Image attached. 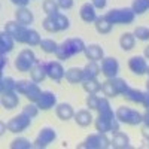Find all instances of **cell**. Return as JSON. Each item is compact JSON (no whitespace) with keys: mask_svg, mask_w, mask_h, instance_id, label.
<instances>
[{"mask_svg":"<svg viewBox=\"0 0 149 149\" xmlns=\"http://www.w3.org/2000/svg\"><path fill=\"white\" fill-rule=\"evenodd\" d=\"M85 43L82 39L79 37H70V39L64 40L63 43L58 45V49H57V58L58 60H69L70 57L76 55V54H81L85 51Z\"/></svg>","mask_w":149,"mask_h":149,"instance_id":"1","label":"cell"},{"mask_svg":"<svg viewBox=\"0 0 149 149\" xmlns=\"http://www.w3.org/2000/svg\"><path fill=\"white\" fill-rule=\"evenodd\" d=\"M104 17L110 24H131L136 18V14L131 8H121V9H110Z\"/></svg>","mask_w":149,"mask_h":149,"instance_id":"2","label":"cell"},{"mask_svg":"<svg viewBox=\"0 0 149 149\" xmlns=\"http://www.w3.org/2000/svg\"><path fill=\"white\" fill-rule=\"evenodd\" d=\"M116 119L122 124H128V125H139V124H143V113L140 112L130 109L127 106H121L116 109L115 112Z\"/></svg>","mask_w":149,"mask_h":149,"instance_id":"3","label":"cell"},{"mask_svg":"<svg viewBox=\"0 0 149 149\" xmlns=\"http://www.w3.org/2000/svg\"><path fill=\"white\" fill-rule=\"evenodd\" d=\"M78 148H85V149H106L110 148V139L107 137V133H94L90 134L84 142L78 145Z\"/></svg>","mask_w":149,"mask_h":149,"instance_id":"4","label":"cell"},{"mask_svg":"<svg viewBox=\"0 0 149 149\" xmlns=\"http://www.w3.org/2000/svg\"><path fill=\"white\" fill-rule=\"evenodd\" d=\"M37 61L39 60L36 58L34 52L27 48V49H22L18 54V57L15 58V67L18 69V72H30Z\"/></svg>","mask_w":149,"mask_h":149,"instance_id":"5","label":"cell"},{"mask_svg":"<svg viewBox=\"0 0 149 149\" xmlns=\"http://www.w3.org/2000/svg\"><path fill=\"white\" fill-rule=\"evenodd\" d=\"M31 124V118L27 116L26 113H21L18 116H14L6 125H8V131L10 133H22L26 131Z\"/></svg>","mask_w":149,"mask_h":149,"instance_id":"6","label":"cell"},{"mask_svg":"<svg viewBox=\"0 0 149 149\" xmlns=\"http://www.w3.org/2000/svg\"><path fill=\"white\" fill-rule=\"evenodd\" d=\"M55 137H57L55 130L51 128V127H45V128L40 130L39 134H37V137L33 142V145H34V148H46L49 143H52L55 140Z\"/></svg>","mask_w":149,"mask_h":149,"instance_id":"7","label":"cell"},{"mask_svg":"<svg viewBox=\"0 0 149 149\" xmlns=\"http://www.w3.org/2000/svg\"><path fill=\"white\" fill-rule=\"evenodd\" d=\"M45 67H46L48 78H51L55 82H60L66 76V70L61 66L60 61H45Z\"/></svg>","mask_w":149,"mask_h":149,"instance_id":"8","label":"cell"},{"mask_svg":"<svg viewBox=\"0 0 149 149\" xmlns=\"http://www.w3.org/2000/svg\"><path fill=\"white\" fill-rule=\"evenodd\" d=\"M102 73L104 74L106 78H115L118 76L119 72V63L116 61V58L113 57H106L102 60Z\"/></svg>","mask_w":149,"mask_h":149,"instance_id":"9","label":"cell"},{"mask_svg":"<svg viewBox=\"0 0 149 149\" xmlns=\"http://www.w3.org/2000/svg\"><path fill=\"white\" fill-rule=\"evenodd\" d=\"M116 119V115H98L95 118V130L98 133H110L112 131V124Z\"/></svg>","mask_w":149,"mask_h":149,"instance_id":"10","label":"cell"},{"mask_svg":"<svg viewBox=\"0 0 149 149\" xmlns=\"http://www.w3.org/2000/svg\"><path fill=\"white\" fill-rule=\"evenodd\" d=\"M36 104L42 110H49L51 107H54L57 104V95L51 91H42V94L39 97V100L36 102Z\"/></svg>","mask_w":149,"mask_h":149,"instance_id":"11","label":"cell"},{"mask_svg":"<svg viewBox=\"0 0 149 149\" xmlns=\"http://www.w3.org/2000/svg\"><path fill=\"white\" fill-rule=\"evenodd\" d=\"M128 67L133 73L136 74H145L148 70V64H146V58L140 57V55H134L128 60Z\"/></svg>","mask_w":149,"mask_h":149,"instance_id":"12","label":"cell"},{"mask_svg":"<svg viewBox=\"0 0 149 149\" xmlns=\"http://www.w3.org/2000/svg\"><path fill=\"white\" fill-rule=\"evenodd\" d=\"M86 60H90V61H100L104 58V51H103V48L100 45H97V43H93V45H88V46H85V51H84Z\"/></svg>","mask_w":149,"mask_h":149,"instance_id":"13","label":"cell"},{"mask_svg":"<svg viewBox=\"0 0 149 149\" xmlns=\"http://www.w3.org/2000/svg\"><path fill=\"white\" fill-rule=\"evenodd\" d=\"M48 76V73H46V67H45V61H37V63L31 67L30 70V78L31 81L37 82V84H40L45 81V78Z\"/></svg>","mask_w":149,"mask_h":149,"instance_id":"14","label":"cell"},{"mask_svg":"<svg viewBox=\"0 0 149 149\" xmlns=\"http://www.w3.org/2000/svg\"><path fill=\"white\" fill-rule=\"evenodd\" d=\"M110 148H115V149H124V148H130V139L125 133L122 131H116L113 133L110 139Z\"/></svg>","mask_w":149,"mask_h":149,"instance_id":"15","label":"cell"},{"mask_svg":"<svg viewBox=\"0 0 149 149\" xmlns=\"http://www.w3.org/2000/svg\"><path fill=\"white\" fill-rule=\"evenodd\" d=\"M33 19H34L33 12H31L30 9H27V6H26V8H18V9H17V12H15V21H18L19 24L29 27L30 24L33 22Z\"/></svg>","mask_w":149,"mask_h":149,"instance_id":"16","label":"cell"},{"mask_svg":"<svg viewBox=\"0 0 149 149\" xmlns=\"http://www.w3.org/2000/svg\"><path fill=\"white\" fill-rule=\"evenodd\" d=\"M79 15H81V19L85 21V22H94V21L97 19L95 8H94L93 3H84V5L81 6Z\"/></svg>","mask_w":149,"mask_h":149,"instance_id":"17","label":"cell"},{"mask_svg":"<svg viewBox=\"0 0 149 149\" xmlns=\"http://www.w3.org/2000/svg\"><path fill=\"white\" fill-rule=\"evenodd\" d=\"M74 122L78 124L79 127H88L93 124V115H91V112L90 110H86V109H81L78 112H74Z\"/></svg>","mask_w":149,"mask_h":149,"instance_id":"18","label":"cell"},{"mask_svg":"<svg viewBox=\"0 0 149 149\" xmlns=\"http://www.w3.org/2000/svg\"><path fill=\"white\" fill-rule=\"evenodd\" d=\"M55 113L61 121H69L74 116V110H73L72 104H69V103H60L55 107Z\"/></svg>","mask_w":149,"mask_h":149,"instance_id":"19","label":"cell"},{"mask_svg":"<svg viewBox=\"0 0 149 149\" xmlns=\"http://www.w3.org/2000/svg\"><path fill=\"white\" fill-rule=\"evenodd\" d=\"M84 79H85L84 69L70 67L69 70H66V81L67 82H70V84H82Z\"/></svg>","mask_w":149,"mask_h":149,"instance_id":"20","label":"cell"},{"mask_svg":"<svg viewBox=\"0 0 149 149\" xmlns=\"http://www.w3.org/2000/svg\"><path fill=\"white\" fill-rule=\"evenodd\" d=\"M14 43H15V39L3 30L2 36H0V52L3 55H6L8 52H10L14 49Z\"/></svg>","mask_w":149,"mask_h":149,"instance_id":"21","label":"cell"},{"mask_svg":"<svg viewBox=\"0 0 149 149\" xmlns=\"http://www.w3.org/2000/svg\"><path fill=\"white\" fill-rule=\"evenodd\" d=\"M100 73H102V67L97 64V61H88V63H86V66L84 67L85 79H94V78H97Z\"/></svg>","mask_w":149,"mask_h":149,"instance_id":"22","label":"cell"},{"mask_svg":"<svg viewBox=\"0 0 149 149\" xmlns=\"http://www.w3.org/2000/svg\"><path fill=\"white\" fill-rule=\"evenodd\" d=\"M82 88L88 94H97L102 91V82H98L97 78L94 79H84L82 81Z\"/></svg>","mask_w":149,"mask_h":149,"instance_id":"23","label":"cell"},{"mask_svg":"<svg viewBox=\"0 0 149 149\" xmlns=\"http://www.w3.org/2000/svg\"><path fill=\"white\" fill-rule=\"evenodd\" d=\"M19 103L18 93H10V94H2V106L5 109H15Z\"/></svg>","mask_w":149,"mask_h":149,"instance_id":"24","label":"cell"},{"mask_svg":"<svg viewBox=\"0 0 149 149\" xmlns=\"http://www.w3.org/2000/svg\"><path fill=\"white\" fill-rule=\"evenodd\" d=\"M0 91H2V94L15 93L17 91V81H14V78H10V76L2 78V81H0Z\"/></svg>","mask_w":149,"mask_h":149,"instance_id":"25","label":"cell"},{"mask_svg":"<svg viewBox=\"0 0 149 149\" xmlns=\"http://www.w3.org/2000/svg\"><path fill=\"white\" fill-rule=\"evenodd\" d=\"M94 26H95V30L100 33V34H107V33H110L112 26H113V24H110L106 19V17L103 15V17H97V19L94 21Z\"/></svg>","mask_w":149,"mask_h":149,"instance_id":"26","label":"cell"},{"mask_svg":"<svg viewBox=\"0 0 149 149\" xmlns=\"http://www.w3.org/2000/svg\"><path fill=\"white\" fill-rule=\"evenodd\" d=\"M119 45L124 51H131L136 45V36L133 33H124L119 39Z\"/></svg>","mask_w":149,"mask_h":149,"instance_id":"27","label":"cell"},{"mask_svg":"<svg viewBox=\"0 0 149 149\" xmlns=\"http://www.w3.org/2000/svg\"><path fill=\"white\" fill-rule=\"evenodd\" d=\"M40 94H42V91H40V88H39V85H37V82L31 81V84H30V86H29V90H27V93H26L27 100L31 102V103H36L37 100H39Z\"/></svg>","mask_w":149,"mask_h":149,"instance_id":"28","label":"cell"},{"mask_svg":"<svg viewBox=\"0 0 149 149\" xmlns=\"http://www.w3.org/2000/svg\"><path fill=\"white\" fill-rule=\"evenodd\" d=\"M124 97L127 98L128 102H133V103H140L142 104V100H143V91L137 90V88H130L124 93Z\"/></svg>","mask_w":149,"mask_h":149,"instance_id":"29","label":"cell"},{"mask_svg":"<svg viewBox=\"0 0 149 149\" xmlns=\"http://www.w3.org/2000/svg\"><path fill=\"white\" fill-rule=\"evenodd\" d=\"M102 93H103V95L107 97V98L118 97V93H116V90H115L113 84H112V79H110V78H107L104 82H102Z\"/></svg>","mask_w":149,"mask_h":149,"instance_id":"30","label":"cell"},{"mask_svg":"<svg viewBox=\"0 0 149 149\" xmlns=\"http://www.w3.org/2000/svg\"><path fill=\"white\" fill-rule=\"evenodd\" d=\"M97 112H98V115H115L107 97H100V103H98Z\"/></svg>","mask_w":149,"mask_h":149,"instance_id":"31","label":"cell"},{"mask_svg":"<svg viewBox=\"0 0 149 149\" xmlns=\"http://www.w3.org/2000/svg\"><path fill=\"white\" fill-rule=\"evenodd\" d=\"M131 9L136 15H142L149 9V0H133Z\"/></svg>","mask_w":149,"mask_h":149,"instance_id":"32","label":"cell"},{"mask_svg":"<svg viewBox=\"0 0 149 149\" xmlns=\"http://www.w3.org/2000/svg\"><path fill=\"white\" fill-rule=\"evenodd\" d=\"M43 10L46 15L60 14V6L57 3V0H43Z\"/></svg>","mask_w":149,"mask_h":149,"instance_id":"33","label":"cell"},{"mask_svg":"<svg viewBox=\"0 0 149 149\" xmlns=\"http://www.w3.org/2000/svg\"><path fill=\"white\" fill-rule=\"evenodd\" d=\"M110 79H112V84H113V86H115V90H116L118 95H124V93L128 90V84H127V81H125V79H122V78H118V76L110 78Z\"/></svg>","mask_w":149,"mask_h":149,"instance_id":"34","label":"cell"},{"mask_svg":"<svg viewBox=\"0 0 149 149\" xmlns=\"http://www.w3.org/2000/svg\"><path fill=\"white\" fill-rule=\"evenodd\" d=\"M39 46L42 48V51L46 52V54H55L57 49H58V43H55L52 39H42Z\"/></svg>","mask_w":149,"mask_h":149,"instance_id":"35","label":"cell"},{"mask_svg":"<svg viewBox=\"0 0 149 149\" xmlns=\"http://www.w3.org/2000/svg\"><path fill=\"white\" fill-rule=\"evenodd\" d=\"M33 146H34V145H33L30 140L24 139V137H18V139H15V140H12L10 145H9L10 149H30V148H33Z\"/></svg>","mask_w":149,"mask_h":149,"instance_id":"36","label":"cell"},{"mask_svg":"<svg viewBox=\"0 0 149 149\" xmlns=\"http://www.w3.org/2000/svg\"><path fill=\"white\" fill-rule=\"evenodd\" d=\"M57 24V27H58V31H63V30H67L69 26H70V21L66 15L63 14H57V15H51Z\"/></svg>","mask_w":149,"mask_h":149,"instance_id":"37","label":"cell"},{"mask_svg":"<svg viewBox=\"0 0 149 149\" xmlns=\"http://www.w3.org/2000/svg\"><path fill=\"white\" fill-rule=\"evenodd\" d=\"M40 42H42V39H40L39 33H37L36 30H33V29H29L26 45H29V46H37V45H40Z\"/></svg>","mask_w":149,"mask_h":149,"instance_id":"38","label":"cell"},{"mask_svg":"<svg viewBox=\"0 0 149 149\" xmlns=\"http://www.w3.org/2000/svg\"><path fill=\"white\" fill-rule=\"evenodd\" d=\"M39 110H40V109H39V106H37L36 103H31V102H30L27 106H24V109H22V113H26L27 116H30V118L33 119V118H36V116H37V113H39Z\"/></svg>","mask_w":149,"mask_h":149,"instance_id":"39","label":"cell"},{"mask_svg":"<svg viewBox=\"0 0 149 149\" xmlns=\"http://www.w3.org/2000/svg\"><path fill=\"white\" fill-rule=\"evenodd\" d=\"M42 26H43V29H45L46 31H49V33L58 31V27H57V24H55V21H54V18H52L51 15H48V17L43 19Z\"/></svg>","mask_w":149,"mask_h":149,"instance_id":"40","label":"cell"},{"mask_svg":"<svg viewBox=\"0 0 149 149\" xmlns=\"http://www.w3.org/2000/svg\"><path fill=\"white\" fill-rule=\"evenodd\" d=\"M85 103H86V107H88L90 110H97L98 103H100V97H98L97 94H88Z\"/></svg>","mask_w":149,"mask_h":149,"instance_id":"41","label":"cell"},{"mask_svg":"<svg viewBox=\"0 0 149 149\" xmlns=\"http://www.w3.org/2000/svg\"><path fill=\"white\" fill-rule=\"evenodd\" d=\"M133 34L136 36V39H139V40H149V29L148 27H143V26L136 27Z\"/></svg>","mask_w":149,"mask_h":149,"instance_id":"42","label":"cell"},{"mask_svg":"<svg viewBox=\"0 0 149 149\" xmlns=\"http://www.w3.org/2000/svg\"><path fill=\"white\" fill-rule=\"evenodd\" d=\"M31 81H26V79H21L17 82V93L21 94V95H26L27 90H29V86H30Z\"/></svg>","mask_w":149,"mask_h":149,"instance_id":"43","label":"cell"},{"mask_svg":"<svg viewBox=\"0 0 149 149\" xmlns=\"http://www.w3.org/2000/svg\"><path fill=\"white\" fill-rule=\"evenodd\" d=\"M60 9H70L73 6V0H57Z\"/></svg>","mask_w":149,"mask_h":149,"instance_id":"44","label":"cell"},{"mask_svg":"<svg viewBox=\"0 0 149 149\" xmlns=\"http://www.w3.org/2000/svg\"><path fill=\"white\" fill-rule=\"evenodd\" d=\"M91 3L94 5V8L95 9H103L104 6H106V0H91Z\"/></svg>","mask_w":149,"mask_h":149,"instance_id":"45","label":"cell"},{"mask_svg":"<svg viewBox=\"0 0 149 149\" xmlns=\"http://www.w3.org/2000/svg\"><path fill=\"white\" fill-rule=\"evenodd\" d=\"M10 2L14 3V5H17L18 8H26V6L29 5L30 0H10Z\"/></svg>","mask_w":149,"mask_h":149,"instance_id":"46","label":"cell"},{"mask_svg":"<svg viewBox=\"0 0 149 149\" xmlns=\"http://www.w3.org/2000/svg\"><path fill=\"white\" fill-rule=\"evenodd\" d=\"M142 104L149 109V91H143V100H142Z\"/></svg>","mask_w":149,"mask_h":149,"instance_id":"47","label":"cell"},{"mask_svg":"<svg viewBox=\"0 0 149 149\" xmlns=\"http://www.w3.org/2000/svg\"><path fill=\"white\" fill-rule=\"evenodd\" d=\"M140 131H142V136H143V139H145L146 142H149V125H143Z\"/></svg>","mask_w":149,"mask_h":149,"instance_id":"48","label":"cell"},{"mask_svg":"<svg viewBox=\"0 0 149 149\" xmlns=\"http://www.w3.org/2000/svg\"><path fill=\"white\" fill-rule=\"evenodd\" d=\"M143 124L145 125H149V109H146V112L143 113Z\"/></svg>","mask_w":149,"mask_h":149,"instance_id":"49","label":"cell"},{"mask_svg":"<svg viewBox=\"0 0 149 149\" xmlns=\"http://www.w3.org/2000/svg\"><path fill=\"white\" fill-rule=\"evenodd\" d=\"M0 60H2V64H0V69L3 70V69H5V66L8 64V58H6V55H3V54H2V57H0Z\"/></svg>","mask_w":149,"mask_h":149,"instance_id":"50","label":"cell"},{"mask_svg":"<svg viewBox=\"0 0 149 149\" xmlns=\"http://www.w3.org/2000/svg\"><path fill=\"white\" fill-rule=\"evenodd\" d=\"M143 57H145V58H149V46H146V48H145V52H143Z\"/></svg>","mask_w":149,"mask_h":149,"instance_id":"51","label":"cell"},{"mask_svg":"<svg viewBox=\"0 0 149 149\" xmlns=\"http://www.w3.org/2000/svg\"><path fill=\"white\" fill-rule=\"evenodd\" d=\"M146 91H149V79L146 81Z\"/></svg>","mask_w":149,"mask_h":149,"instance_id":"52","label":"cell"},{"mask_svg":"<svg viewBox=\"0 0 149 149\" xmlns=\"http://www.w3.org/2000/svg\"><path fill=\"white\" fill-rule=\"evenodd\" d=\"M146 73H148V76H149V66H148V70H146Z\"/></svg>","mask_w":149,"mask_h":149,"instance_id":"53","label":"cell"}]
</instances>
